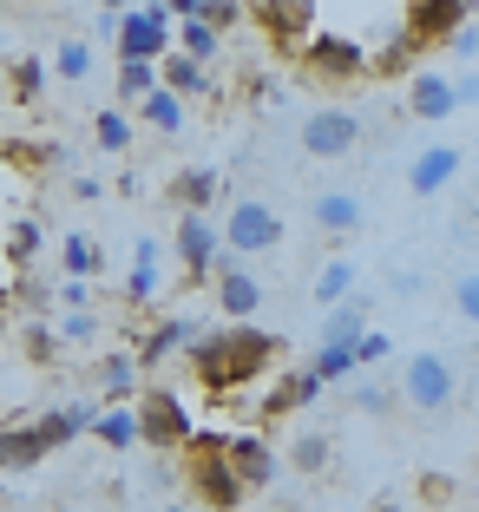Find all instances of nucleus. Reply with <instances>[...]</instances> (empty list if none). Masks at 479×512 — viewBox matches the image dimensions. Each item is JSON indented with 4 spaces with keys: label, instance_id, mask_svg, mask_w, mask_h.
I'll return each mask as SVG.
<instances>
[{
    "label": "nucleus",
    "instance_id": "obj_22",
    "mask_svg": "<svg viewBox=\"0 0 479 512\" xmlns=\"http://www.w3.org/2000/svg\"><path fill=\"white\" fill-rule=\"evenodd\" d=\"M158 86H165V92H178L184 106H191V99H204V92H210V66L171 46L165 60H158Z\"/></svg>",
    "mask_w": 479,
    "mask_h": 512
},
{
    "label": "nucleus",
    "instance_id": "obj_45",
    "mask_svg": "<svg viewBox=\"0 0 479 512\" xmlns=\"http://www.w3.org/2000/svg\"><path fill=\"white\" fill-rule=\"evenodd\" d=\"M453 309H460L466 322H479V270H466L460 283H453Z\"/></svg>",
    "mask_w": 479,
    "mask_h": 512
},
{
    "label": "nucleus",
    "instance_id": "obj_5",
    "mask_svg": "<svg viewBox=\"0 0 479 512\" xmlns=\"http://www.w3.org/2000/svg\"><path fill=\"white\" fill-rule=\"evenodd\" d=\"M138 447H151V453H178L184 440L197 434V421H191V407L178 401L171 388H138Z\"/></svg>",
    "mask_w": 479,
    "mask_h": 512
},
{
    "label": "nucleus",
    "instance_id": "obj_48",
    "mask_svg": "<svg viewBox=\"0 0 479 512\" xmlns=\"http://www.w3.org/2000/svg\"><path fill=\"white\" fill-rule=\"evenodd\" d=\"M453 99H460V106H479V73H473V66L453 73Z\"/></svg>",
    "mask_w": 479,
    "mask_h": 512
},
{
    "label": "nucleus",
    "instance_id": "obj_14",
    "mask_svg": "<svg viewBox=\"0 0 479 512\" xmlns=\"http://www.w3.org/2000/svg\"><path fill=\"white\" fill-rule=\"evenodd\" d=\"M460 165H466L460 145H427V151H414V158H407V191H414V197H440L453 178H460Z\"/></svg>",
    "mask_w": 479,
    "mask_h": 512
},
{
    "label": "nucleus",
    "instance_id": "obj_8",
    "mask_svg": "<svg viewBox=\"0 0 479 512\" xmlns=\"http://www.w3.org/2000/svg\"><path fill=\"white\" fill-rule=\"evenodd\" d=\"M210 302H217V316L230 322H256L263 316V283H256L250 256H217V270H210Z\"/></svg>",
    "mask_w": 479,
    "mask_h": 512
},
{
    "label": "nucleus",
    "instance_id": "obj_54",
    "mask_svg": "<svg viewBox=\"0 0 479 512\" xmlns=\"http://www.w3.org/2000/svg\"><path fill=\"white\" fill-rule=\"evenodd\" d=\"M0 40H7V27H0Z\"/></svg>",
    "mask_w": 479,
    "mask_h": 512
},
{
    "label": "nucleus",
    "instance_id": "obj_6",
    "mask_svg": "<svg viewBox=\"0 0 479 512\" xmlns=\"http://www.w3.org/2000/svg\"><path fill=\"white\" fill-rule=\"evenodd\" d=\"M171 256L184 263L178 283H184V289H204V283H210V270H217V256H224V237H217V224H210L204 211H178V230H171Z\"/></svg>",
    "mask_w": 479,
    "mask_h": 512
},
{
    "label": "nucleus",
    "instance_id": "obj_51",
    "mask_svg": "<svg viewBox=\"0 0 479 512\" xmlns=\"http://www.w3.org/2000/svg\"><path fill=\"white\" fill-rule=\"evenodd\" d=\"M99 14H125V0H99Z\"/></svg>",
    "mask_w": 479,
    "mask_h": 512
},
{
    "label": "nucleus",
    "instance_id": "obj_24",
    "mask_svg": "<svg viewBox=\"0 0 479 512\" xmlns=\"http://www.w3.org/2000/svg\"><path fill=\"white\" fill-rule=\"evenodd\" d=\"M86 434H99L112 453H132V447H138V414H132V401H105L99 414H92Z\"/></svg>",
    "mask_w": 479,
    "mask_h": 512
},
{
    "label": "nucleus",
    "instance_id": "obj_7",
    "mask_svg": "<svg viewBox=\"0 0 479 512\" xmlns=\"http://www.w3.org/2000/svg\"><path fill=\"white\" fill-rule=\"evenodd\" d=\"M171 33H178V20L165 14V0H151V7H125L119 14V33H112V53H119V60H165L171 53Z\"/></svg>",
    "mask_w": 479,
    "mask_h": 512
},
{
    "label": "nucleus",
    "instance_id": "obj_27",
    "mask_svg": "<svg viewBox=\"0 0 479 512\" xmlns=\"http://www.w3.org/2000/svg\"><path fill=\"white\" fill-rule=\"evenodd\" d=\"M138 119H145L151 132L178 138V132H184V99H178V92H165V86H151L145 99H138Z\"/></svg>",
    "mask_w": 479,
    "mask_h": 512
},
{
    "label": "nucleus",
    "instance_id": "obj_47",
    "mask_svg": "<svg viewBox=\"0 0 479 512\" xmlns=\"http://www.w3.org/2000/svg\"><path fill=\"white\" fill-rule=\"evenodd\" d=\"M53 296H60L66 309H92V283H86V276H66V283H53Z\"/></svg>",
    "mask_w": 479,
    "mask_h": 512
},
{
    "label": "nucleus",
    "instance_id": "obj_21",
    "mask_svg": "<svg viewBox=\"0 0 479 512\" xmlns=\"http://www.w3.org/2000/svg\"><path fill=\"white\" fill-rule=\"evenodd\" d=\"M217 191H224V171H210V165H184L178 178L165 184V197L178 204V211H210Z\"/></svg>",
    "mask_w": 479,
    "mask_h": 512
},
{
    "label": "nucleus",
    "instance_id": "obj_4",
    "mask_svg": "<svg viewBox=\"0 0 479 512\" xmlns=\"http://www.w3.org/2000/svg\"><path fill=\"white\" fill-rule=\"evenodd\" d=\"M217 237H224L230 256H263V250L283 243V211L263 204V197H237V204H224V217H217Z\"/></svg>",
    "mask_w": 479,
    "mask_h": 512
},
{
    "label": "nucleus",
    "instance_id": "obj_49",
    "mask_svg": "<svg viewBox=\"0 0 479 512\" xmlns=\"http://www.w3.org/2000/svg\"><path fill=\"white\" fill-rule=\"evenodd\" d=\"M165 14L171 20H197V14H204V0H165Z\"/></svg>",
    "mask_w": 479,
    "mask_h": 512
},
{
    "label": "nucleus",
    "instance_id": "obj_18",
    "mask_svg": "<svg viewBox=\"0 0 479 512\" xmlns=\"http://www.w3.org/2000/svg\"><path fill=\"white\" fill-rule=\"evenodd\" d=\"M322 394H329V388H322L309 368H296V375H276L270 381V394L256 401V414H263V421H283V414H296V407H315Z\"/></svg>",
    "mask_w": 479,
    "mask_h": 512
},
{
    "label": "nucleus",
    "instance_id": "obj_37",
    "mask_svg": "<svg viewBox=\"0 0 479 512\" xmlns=\"http://www.w3.org/2000/svg\"><path fill=\"white\" fill-rule=\"evenodd\" d=\"M53 73L79 86V79L92 73V46H86V40H60V46H53Z\"/></svg>",
    "mask_w": 479,
    "mask_h": 512
},
{
    "label": "nucleus",
    "instance_id": "obj_15",
    "mask_svg": "<svg viewBox=\"0 0 479 512\" xmlns=\"http://www.w3.org/2000/svg\"><path fill=\"white\" fill-rule=\"evenodd\" d=\"M224 453H230V467H237V480L256 486V493L283 473V460H276V447L263 434H224Z\"/></svg>",
    "mask_w": 479,
    "mask_h": 512
},
{
    "label": "nucleus",
    "instance_id": "obj_23",
    "mask_svg": "<svg viewBox=\"0 0 479 512\" xmlns=\"http://www.w3.org/2000/svg\"><path fill=\"white\" fill-rule=\"evenodd\" d=\"M46 460L33 421H0V473H33Z\"/></svg>",
    "mask_w": 479,
    "mask_h": 512
},
{
    "label": "nucleus",
    "instance_id": "obj_40",
    "mask_svg": "<svg viewBox=\"0 0 479 512\" xmlns=\"http://www.w3.org/2000/svg\"><path fill=\"white\" fill-rule=\"evenodd\" d=\"M388 355H394V342H388L381 329H361V335H355V368H381Z\"/></svg>",
    "mask_w": 479,
    "mask_h": 512
},
{
    "label": "nucleus",
    "instance_id": "obj_32",
    "mask_svg": "<svg viewBox=\"0 0 479 512\" xmlns=\"http://www.w3.org/2000/svg\"><path fill=\"white\" fill-rule=\"evenodd\" d=\"M171 46H178V53H191V60H217V53H224V33L210 27V20H178V33H171Z\"/></svg>",
    "mask_w": 479,
    "mask_h": 512
},
{
    "label": "nucleus",
    "instance_id": "obj_10",
    "mask_svg": "<svg viewBox=\"0 0 479 512\" xmlns=\"http://www.w3.org/2000/svg\"><path fill=\"white\" fill-rule=\"evenodd\" d=\"M453 394H460V381H453L447 355H427V348H420L414 362L401 368V401L414 407V414H447Z\"/></svg>",
    "mask_w": 479,
    "mask_h": 512
},
{
    "label": "nucleus",
    "instance_id": "obj_19",
    "mask_svg": "<svg viewBox=\"0 0 479 512\" xmlns=\"http://www.w3.org/2000/svg\"><path fill=\"white\" fill-rule=\"evenodd\" d=\"M361 217H368V211H361L355 191H315L309 197V224L322 230V237H355Z\"/></svg>",
    "mask_w": 479,
    "mask_h": 512
},
{
    "label": "nucleus",
    "instance_id": "obj_34",
    "mask_svg": "<svg viewBox=\"0 0 479 512\" xmlns=\"http://www.w3.org/2000/svg\"><path fill=\"white\" fill-rule=\"evenodd\" d=\"M92 132H99V145L112 151V158H125V151H132V119H125L119 106H99V112H92Z\"/></svg>",
    "mask_w": 479,
    "mask_h": 512
},
{
    "label": "nucleus",
    "instance_id": "obj_31",
    "mask_svg": "<svg viewBox=\"0 0 479 512\" xmlns=\"http://www.w3.org/2000/svg\"><path fill=\"white\" fill-rule=\"evenodd\" d=\"M60 263H66V276H86V283H92V276L105 270V250L86 237V230H66V237H60Z\"/></svg>",
    "mask_w": 479,
    "mask_h": 512
},
{
    "label": "nucleus",
    "instance_id": "obj_9",
    "mask_svg": "<svg viewBox=\"0 0 479 512\" xmlns=\"http://www.w3.org/2000/svg\"><path fill=\"white\" fill-rule=\"evenodd\" d=\"M243 20H250L276 53H296L315 33V0H243Z\"/></svg>",
    "mask_w": 479,
    "mask_h": 512
},
{
    "label": "nucleus",
    "instance_id": "obj_44",
    "mask_svg": "<svg viewBox=\"0 0 479 512\" xmlns=\"http://www.w3.org/2000/svg\"><path fill=\"white\" fill-rule=\"evenodd\" d=\"M447 53L453 60H479V20H460V27L447 33Z\"/></svg>",
    "mask_w": 479,
    "mask_h": 512
},
{
    "label": "nucleus",
    "instance_id": "obj_41",
    "mask_svg": "<svg viewBox=\"0 0 479 512\" xmlns=\"http://www.w3.org/2000/svg\"><path fill=\"white\" fill-rule=\"evenodd\" d=\"M60 342H99V316H92V309H66L60 316Z\"/></svg>",
    "mask_w": 479,
    "mask_h": 512
},
{
    "label": "nucleus",
    "instance_id": "obj_11",
    "mask_svg": "<svg viewBox=\"0 0 479 512\" xmlns=\"http://www.w3.org/2000/svg\"><path fill=\"white\" fill-rule=\"evenodd\" d=\"M355 145H361V112L315 106L309 119H302V151H309V158H348Z\"/></svg>",
    "mask_w": 479,
    "mask_h": 512
},
{
    "label": "nucleus",
    "instance_id": "obj_52",
    "mask_svg": "<svg viewBox=\"0 0 479 512\" xmlns=\"http://www.w3.org/2000/svg\"><path fill=\"white\" fill-rule=\"evenodd\" d=\"M178 512H204V506H178Z\"/></svg>",
    "mask_w": 479,
    "mask_h": 512
},
{
    "label": "nucleus",
    "instance_id": "obj_3",
    "mask_svg": "<svg viewBox=\"0 0 479 512\" xmlns=\"http://www.w3.org/2000/svg\"><path fill=\"white\" fill-rule=\"evenodd\" d=\"M296 60H302V73H309L322 92H348V86L368 79V46L348 40V33H322L315 27L309 40L296 46Z\"/></svg>",
    "mask_w": 479,
    "mask_h": 512
},
{
    "label": "nucleus",
    "instance_id": "obj_29",
    "mask_svg": "<svg viewBox=\"0 0 479 512\" xmlns=\"http://www.w3.org/2000/svg\"><path fill=\"white\" fill-rule=\"evenodd\" d=\"M309 375L322 381V388L348 381V375H355V342H315V355H309Z\"/></svg>",
    "mask_w": 479,
    "mask_h": 512
},
{
    "label": "nucleus",
    "instance_id": "obj_2",
    "mask_svg": "<svg viewBox=\"0 0 479 512\" xmlns=\"http://www.w3.org/2000/svg\"><path fill=\"white\" fill-rule=\"evenodd\" d=\"M178 453H184V493L204 512H237L250 499V486L237 480V467H230V453H224V434H191Z\"/></svg>",
    "mask_w": 479,
    "mask_h": 512
},
{
    "label": "nucleus",
    "instance_id": "obj_13",
    "mask_svg": "<svg viewBox=\"0 0 479 512\" xmlns=\"http://www.w3.org/2000/svg\"><path fill=\"white\" fill-rule=\"evenodd\" d=\"M165 289H171L165 243H158V237H138L132 243V276H125V302H132V309H145V302H158Z\"/></svg>",
    "mask_w": 479,
    "mask_h": 512
},
{
    "label": "nucleus",
    "instance_id": "obj_30",
    "mask_svg": "<svg viewBox=\"0 0 479 512\" xmlns=\"http://www.w3.org/2000/svg\"><path fill=\"white\" fill-rule=\"evenodd\" d=\"M414 53H420V46L407 40V33H394L388 46L368 53V79H407V73H414Z\"/></svg>",
    "mask_w": 479,
    "mask_h": 512
},
{
    "label": "nucleus",
    "instance_id": "obj_28",
    "mask_svg": "<svg viewBox=\"0 0 479 512\" xmlns=\"http://www.w3.org/2000/svg\"><path fill=\"white\" fill-rule=\"evenodd\" d=\"M355 283H361V263L355 256H329L322 270H315V302H342V296H355Z\"/></svg>",
    "mask_w": 479,
    "mask_h": 512
},
{
    "label": "nucleus",
    "instance_id": "obj_50",
    "mask_svg": "<svg viewBox=\"0 0 479 512\" xmlns=\"http://www.w3.org/2000/svg\"><path fill=\"white\" fill-rule=\"evenodd\" d=\"M73 197H79V204H92V197H105V184L99 178H73Z\"/></svg>",
    "mask_w": 479,
    "mask_h": 512
},
{
    "label": "nucleus",
    "instance_id": "obj_53",
    "mask_svg": "<svg viewBox=\"0 0 479 512\" xmlns=\"http://www.w3.org/2000/svg\"><path fill=\"white\" fill-rule=\"evenodd\" d=\"M283 512H302V506H283Z\"/></svg>",
    "mask_w": 479,
    "mask_h": 512
},
{
    "label": "nucleus",
    "instance_id": "obj_35",
    "mask_svg": "<svg viewBox=\"0 0 479 512\" xmlns=\"http://www.w3.org/2000/svg\"><path fill=\"white\" fill-rule=\"evenodd\" d=\"M7 92H14V106H33L46 92V60H14L7 66Z\"/></svg>",
    "mask_w": 479,
    "mask_h": 512
},
{
    "label": "nucleus",
    "instance_id": "obj_20",
    "mask_svg": "<svg viewBox=\"0 0 479 512\" xmlns=\"http://www.w3.org/2000/svg\"><path fill=\"white\" fill-rule=\"evenodd\" d=\"M92 414H99V407H46V414H33V434H40V447L46 453H60V447H73L79 434H86L92 427Z\"/></svg>",
    "mask_w": 479,
    "mask_h": 512
},
{
    "label": "nucleus",
    "instance_id": "obj_36",
    "mask_svg": "<svg viewBox=\"0 0 479 512\" xmlns=\"http://www.w3.org/2000/svg\"><path fill=\"white\" fill-rule=\"evenodd\" d=\"M329 460H335L329 434H296V447H289V467H296V473H322Z\"/></svg>",
    "mask_w": 479,
    "mask_h": 512
},
{
    "label": "nucleus",
    "instance_id": "obj_1",
    "mask_svg": "<svg viewBox=\"0 0 479 512\" xmlns=\"http://www.w3.org/2000/svg\"><path fill=\"white\" fill-rule=\"evenodd\" d=\"M276 355H283V342H276L263 322L197 329L191 348H184V362H191V375H197V388H204V394H237V388H250V381H263Z\"/></svg>",
    "mask_w": 479,
    "mask_h": 512
},
{
    "label": "nucleus",
    "instance_id": "obj_39",
    "mask_svg": "<svg viewBox=\"0 0 479 512\" xmlns=\"http://www.w3.org/2000/svg\"><path fill=\"white\" fill-rule=\"evenodd\" d=\"M33 256H40V224H33V217H20V224L7 230V263H14V270H27Z\"/></svg>",
    "mask_w": 479,
    "mask_h": 512
},
{
    "label": "nucleus",
    "instance_id": "obj_17",
    "mask_svg": "<svg viewBox=\"0 0 479 512\" xmlns=\"http://www.w3.org/2000/svg\"><path fill=\"white\" fill-rule=\"evenodd\" d=\"M407 112L427 125L453 119L460 112V99H453V73H407Z\"/></svg>",
    "mask_w": 479,
    "mask_h": 512
},
{
    "label": "nucleus",
    "instance_id": "obj_46",
    "mask_svg": "<svg viewBox=\"0 0 479 512\" xmlns=\"http://www.w3.org/2000/svg\"><path fill=\"white\" fill-rule=\"evenodd\" d=\"M20 309H27V316H40V309H53V283H40V276H27V283H20Z\"/></svg>",
    "mask_w": 479,
    "mask_h": 512
},
{
    "label": "nucleus",
    "instance_id": "obj_26",
    "mask_svg": "<svg viewBox=\"0 0 479 512\" xmlns=\"http://www.w3.org/2000/svg\"><path fill=\"white\" fill-rule=\"evenodd\" d=\"M99 394L105 401H138V355H125V348L99 355Z\"/></svg>",
    "mask_w": 479,
    "mask_h": 512
},
{
    "label": "nucleus",
    "instance_id": "obj_16",
    "mask_svg": "<svg viewBox=\"0 0 479 512\" xmlns=\"http://www.w3.org/2000/svg\"><path fill=\"white\" fill-rule=\"evenodd\" d=\"M197 329H204L197 316H158V329H145V335H138V348H132L138 368H158V362H171V355H184Z\"/></svg>",
    "mask_w": 479,
    "mask_h": 512
},
{
    "label": "nucleus",
    "instance_id": "obj_38",
    "mask_svg": "<svg viewBox=\"0 0 479 512\" xmlns=\"http://www.w3.org/2000/svg\"><path fill=\"white\" fill-rule=\"evenodd\" d=\"M20 348H27V362H60V329H46V322H27L20 329Z\"/></svg>",
    "mask_w": 479,
    "mask_h": 512
},
{
    "label": "nucleus",
    "instance_id": "obj_42",
    "mask_svg": "<svg viewBox=\"0 0 479 512\" xmlns=\"http://www.w3.org/2000/svg\"><path fill=\"white\" fill-rule=\"evenodd\" d=\"M355 407H361V414H394V407H401V388H381V381H368V388L355 394Z\"/></svg>",
    "mask_w": 479,
    "mask_h": 512
},
{
    "label": "nucleus",
    "instance_id": "obj_12",
    "mask_svg": "<svg viewBox=\"0 0 479 512\" xmlns=\"http://www.w3.org/2000/svg\"><path fill=\"white\" fill-rule=\"evenodd\" d=\"M460 20H473L466 14V0H407L401 7V33L427 53V46H447V33L460 27Z\"/></svg>",
    "mask_w": 479,
    "mask_h": 512
},
{
    "label": "nucleus",
    "instance_id": "obj_25",
    "mask_svg": "<svg viewBox=\"0 0 479 512\" xmlns=\"http://www.w3.org/2000/svg\"><path fill=\"white\" fill-rule=\"evenodd\" d=\"M361 329H368V296H342V302H329V316H322L315 342H355Z\"/></svg>",
    "mask_w": 479,
    "mask_h": 512
},
{
    "label": "nucleus",
    "instance_id": "obj_43",
    "mask_svg": "<svg viewBox=\"0 0 479 512\" xmlns=\"http://www.w3.org/2000/svg\"><path fill=\"white\" fill-rule=\"evenodd\" d=\"M197 20H210L217 33H230V27H243V0H204V14Z\"/></svg>",
    "mask_w": 479,
    "mask_h": 512
},
{
    "label": "nucleus",
    "instance_id": "obj_33",
    "mask_svg": "<svg viewBox=\"0 0 479 512\" xmlns=\"http://www.w3.org/2000/svg\"><path fill=\"white\" fill-rule=\"evenodd\" d=\"M151 86H158V66H151V60H119V79H112L119 106H138V99H145Z\"/></svg>",
    "mask_w": 479,
    "mask_h": 512
}]
</instances>
